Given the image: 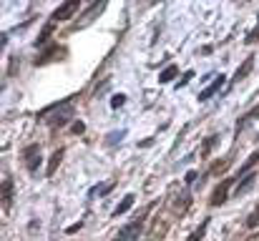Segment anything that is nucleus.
<instances>
[{"mask_svg":"<svg viewBox=\"0 0 259 241\" xmlns=\"http://www.w3.org/2000/svg\"><path fill=\"white\" fill-rule=\"evenodd\" d=\"M86 131V126H83V121H76L73 126H71V133H83Z\"/></svg>","mask_w":259,"mask_h":241,"instance_id":"27","label":"nucleus"},{"mask_svg":"<svg viewBox=\"0 0 259 241\" xmlns=\"http://www.w3.org/2000/svg\"><path fill=\"white\" fill-rule=\"evenodd\" d=\"M209 221H211V219H204V221H201V224L186 236V241H201L204 239V234H206V229H209Z\"/></svg>","mask_w":259,"mask_h":241,"instance_id":"15","label":"nucleus"},{"mask_svg":"<svg viewBox=\"0 0 259 241\" xmlns=\"http://www.w3.org/2000/svg\"><path fill=\"white\" fill-rule=\"evenodd\" d=\"M126 101H128V98H126L123 93H116V95L111 98V108H121V106H123Z\"/></svg>","mask_w":259,"mask_h":241,"instance_id":"25","label":"nucleus"},{"mask_svg":"<svg viewBox=\"0 0 259 241\" xmlns=\"http://www.w3.org/2000/svg\"><path fill=\"white\" fill-rule=\"evenodd\" d=\"M176 76H179V68H176V66H169V68L161 73V78L159 80H161V83H169V80H174Z\"/></svg>","mask_w":259,"mask_h":241,"instance_id":"23","label":"nucleus"},{"mask_svg":"<svg viewBox=\"0 0 259 241\" xmlns=\"http://www.w3.org/2000/svg\"><path fill=\"white\" fill-rule=\"evenodd\" d=\"M166 231H169V221L164 219V214H159V216H154L151 219V231H149V241H161L166 236Z\"/></svg>","mask_w":259,"mask_h":241,"instance_id":"8","label":"nucleus"},{"mask_svg":"<svg viewBox=\"0 0 259 241\" xmlns=\"http://www.w3.org/2000/svg\"><path fill=\"white\" fill-rule=\"evenodd\" d=\"M73 113H76L73 103L66 101V103H56V106L43 108V111L38 113V118H40L43 123H48L51 128H61V126H66V123L73 118Z\"/></svg>","mask_w":259,"mask_h":241,"instance_id":"1","label":"nucleus"},{"mask_svg":"<svg viewBox=\"0 0 259 241\" xmlns=\"http://www.w3.org/2000/svg\"><path fill=\"white\" fill-rule=\"evenodd\" d=\"M113 188H116V183H113V181H108L106 186L101 183V186H96V188H91V194H88V196H103V194H111Z\"/></svg>","mask_w":259,"mask_h":241,"instance_id":"21","label":"nucleus"},{"mask_svg":"<svg viewBox=\"0 0 259 241\" xmlns=\"http://www.w3.org/2000/svg\"><path fill=\"white\" fill-rule=\"evenodd\" d=\"M134 201H136V196H134V194H126V196H123V201L113 209V214H111V216H121V214H126V211L134 206Z\"/></svg>","mask_w":259,"mask_h":241,"instance_id":"14","label":"nucleus"},{"mask_svg":"<svg viewBox=\"0 0 259 241\" xmlns=\"http://www.w3.org/2000/svg\"><path fill=\"white\" fill-rule=\"evenodd\" d=\"M189 78H194V71H186V73H184V80H179V83H176V88H181L184 83H189Z\"/></svg>","mask_w":259,"mask_h":241,"instance_id":"28","label":"nucleus"},{"mask_svg":"<svg viewBox=\"0 0 259 241\" xmlns=\"http://www.w3.org/2000/svg\"><path fill=\"white\" fill-rule=\"evenodd\" d=\"M13 191H15V186H13V178H10V173H5L3 176V209L5 211H10L13 209Z\"/></svg>","mask_w":259,"mask_h":241,"instance_id":"9","label":"nucleus"},{"mask_svg":"<svg viewBox=\"0 0 259 241\" xmlns=\"http://www.w3.org/2000/svg\"><path fill=\"white\" fill-rule=\"evenodd\" d=\"M244 43H249V45H252V43H259V23L254 25V28H252V30H249V33H247Z\"/></svg>","mask_w":259,"mask_h":241,"instance_id":"24","label":"nucleus"},{"mask_svg":"<svg viewBox=\"0 0 259 241\" xmlns=\"http://www.w3.org/2000/svg\"><path fill=\"white\" fill-rule=\"evenodd\" d=\"M224 80H227V78H224L222 73H219V76H214V80H211V83H209V85H206V88L199 93V101L204 103V101H209L211 95H217V93H219V88L224 85Z\"/></svg>","mask_w":259,"mask_h":241,"instance_id":"10","label":"nucleus"},{"mask_svg":"<svg viewBox=\"0 0 259 241\" xmlns=\"http://www.w3.org/2000/svg\"><path fill=\"white\" fill-rule=\"evenodd\" d=\"M118 138H123V131L108 133V136H106V143H108V146H116V143H118Z\"/></svg>","mask_w":259,"mask_h":241,"instance_id":"26","label":"nucleus"},{"mask_svg":"<svg viewBox=\"0 0 259 241\" xmlns=\"http://www.w3.org/2000/svg\"><path fill=\"white\" fill-rule=\"evenodd\" d=\"M234 181L237 178H224V181H219L217 183V188L211 191V196H209V204L217 209V206H222L227 199H229V191H232V186H234Z\"/></svg>","mask_w":259,"mask_h":241,"instance_id":"6","label":"nucleus"},{"mask_svg":"<svg viewBox=\"0 0 259 241\" xmlns=\"http://www.w3.org/2000/svg\"><path fill=\"white\" fill-rule=\"evenodd\" d=\"M244 226H247V229H257V226H259V206L252 211V214H249V216H247Z\"/></svg>","mask_w":259,"mask_h":241,"instance_id":"22","label":"nucleus"},{"mask_svg":"<svg viewBox=\"0 0 259 241\" xmlns=\"http://www.w3.org/2000/svg\"><path fill=\"white\" fill-rule=\"evenodd\" d=\"M229 163H232V161H229V159H222V161H217V163H214V166L209 168V176H219V173H224V171L229 168Z\"/></svg>","mask_w":259,"mask_h":241,"instance_id":"20","label":"nucleus"},{"mask_svg":"<svg viewBox=\"0 0 259 241\" xmlns=\"http://www.w3.org/2000/svg\"><path fill=\"white\" fill-rule=\"evenodd\" d=\"M63 156H66V149H56V151H53V156L48 159V166H46V176H48V178L56 176V171H58V166H61Z\"/></svg>","mask_w":259,"mask_h":241,"instance_id":"11","label":"nucleus"},{"mask_svg":"<svg viewBox=\"0 0 259 241\" xmlns=\"http://www.w3.org/2000/svg\"><path fill=\"white\" fill-rule=\"evenodd\" d=\"M169 206H171L174 216L181 219V216L189 211V206H191V194H189V188H184L181 183H171V186H169Z\"/></svg>","mask_w":259,"mask_h":241,"instance_id":"3","label":"nucleus"},{"mask_svg":"<svg viewBox=\"0 0 259 241\" xmlns=\"http://www.w3.org/2000/svg\"><path fill=\"white\" fill-rule=\"evenodd\" d=\"M53 30H56V25H53V23L48 20V25H46V28L40 30V35H38L35 45H48V38H51V33H53Z\"/></svg>","mask_w":259,"mask_h":241,"instance_id":"19","label":"nucleus"},{"mask_svg":"<svg viewBox=\"0 0 259 241\" xmlns=\"http://www.w3.org/2000/svg\"><path fill=\"white\" fill-rule=\"evenodd\" d=\"M66 56H68V51H66L63 45H48V48H46V51H43V53H40V56H38L33 63H35V66H46V63L63 61Z\"/></svg>","mask_w":259,"mask_h":241,"instance_id":"7","label":"nucleus"},{"mask_svg":"<svg viewBox=\"0 0 259 241\" xmlns=\"http://www.w3.org/2000/svg\"><path fill=\"white\" fill-rule=\"evenodd\" d=\"M252 118H259V106H254L252 111H247V113L237 121V126H234V138H239L242 128H244V126H249V123H252Z\"/></svg>","mask_w":259,"mask_h":241,"instance_id":"12","label":"nucleus"},{"mask_svg":"<svg viewBox=\"0 0 259 241\" xmlns=\"http://www.w3.org/2000/svg\"><path fill=\"white\" fill-rule=\"evenodd\" d=\"M40 151H43L40 143H30V146L23 149V161H25V168H28L30 173H35V171L40 168V161H43Z\"/></svg>","mask_w":259,"mask_h":241,"instance_id":"5","label":"nucleus"},{"mask_svg":"<svg viewBox=\"0 0 259 241\" xmlns=\"http://www.w3.org/2000/svg\"><path fill=\"white\" fill-rule=\"evenodd\" d=\"M257 141H259V136H257Z\"/></svg>","mask_w":259,"mask_h":241,"instance_id":"30","label":"nucleus"},{"mask_svg":"<svg viewBox=\"0 0 259 241\" xmlns=\"http://www.w3.org/2000/svg\"><path fill=\"white\" fill-rule=\"evenodd\" d=\"M252 68H254V56H249L239 68H237V73H234V78H232V83H239V80H244L249 73H252Z\"/></svg>","mask_w":259,"mask_h":241,"instance_id":"13","label":"nucleus"},{"mask_svg":"<svg viewBox=\"0 0 259 241\" xmlns=\"http://www.w3.org/2000/svg\"><path fill=\"white\" fill-rule=\"evenodd\" d=\"M254 181H257V173H247V176H244V181L237 186V196H244V194L252 188V183H254Z\"/></svg>","mask_w":259,"mask_h":241,"instance_id":"16","label":"nucleus"},{"mask_svg":"<svg viewBox=\"0 0 259 241\" xmlns=\"http://www.w3.org/2000/svg\"><path fill=\"white\" fill-rule=\"evenodd\" d=\"M257 163H259V151H254V154H252V156L247 159V163H244V166L239 168V178H242L244 173H252V168H254Z\"/></svg>","mask_w":259,"mask_h":241,"instance_id":"18","label":"nucleus"},{"mask_svg":"<svg viewBox=\"0 0 259 241\" xmlns=\"http://www.w3.org/2000/svg\"><path fill=\"white\" fill-rule=\"evenodd\" d=\"M156 206H159V201H151L144 211H139V214H136V216H134V219H131V221H128V224H126V226H123V229H121L116 236H113V241H139V239H141L144 224H146L149 214H151Z\"/></svg>","mask_w":259,"mask_h":241,"instance_id":"2","label":"nucleus"},{"mask_svg":"<svg viewBox=\"0 0 259 241\" xmlns=\"http://www.w3.org/2000/svg\"><path fill=\"white\" fill-rule=\"evenodd\" d=\"M78 10H81V0H68V3H63V5H58V8L53 10L51 23L58 25V23H63V20H71L73 13H78Z\"/></svg>","mask_w":259,"mask_h":241,"instance_id":"4","label":"nucleus"},{"mask_svg":"<svg viewBox=\"0 0 259 241\" xmlns=\"http://www.w3.org/2000/svg\"><path fill=\"white\" fill-rule=\"evenodd\" d=\"M217 146H219V136L214 133V136H209V138L204 141V146H201V156L206 159V156H209V154H211V151H214Z\"/></svg>","mask_w":259,"mask_h":241,"instance_id":"17","label":"nucleus"},{"mask_svg":"<svg viewBox=\"0 0 259 241\" xmlns=\"http://www.w3.org/2000/svg\"><path fill=\"white\" fill-rule=\"evenodd\" d=\"M194 178H196V171H189V173H186V178H184V183L189 186V183H194Z\"/></svg>","mask_w":259,"mask_h":241,"instance_id":"29","label":"nucleus"}]
</instances>
